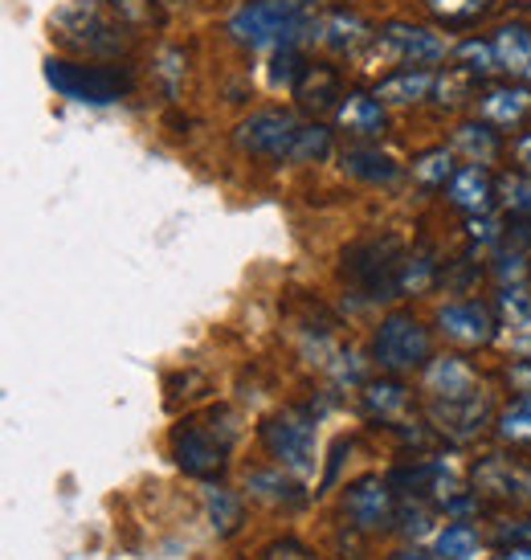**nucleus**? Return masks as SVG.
Masks as SVG:
<instances>
[{"label":"nucleus","mask_w":531,"mask_h":560,"mask_svg":"<svg viewBox=\"0 0 531 560\" xmlns=\"http://www.w3.org/2000/svg\"><path fill=\"white\" fill-rule=\"evenodd\" d=\"M234 143L246 156L270 164H319L331 156V131L319 124H303L291 110H253L234 131Z\"/></svg>","instance_id":"obj_1"},{"label":"nucleus","mask_w":531,"mask_h":560,"mask_svg":"<svg viewBox=\"0 0 531 560\" xmlns=\"http://www.w3.org/2000/svg\"><path fill=\"white\" fill-rule=\"evenodd\" d=\"M315 25V0H246L229 16V37L246 49L307 46Z\"/></svg>","instance_id":"obj_2"},{"label":"nucleus","mask_w":531,"mask_h":560,"mask_svg":"<svg viewBox=\"0 0 531 560\" xmlns=\"http://www.w3.org/2000/svg\"><path fill=\"white\" fill-rule=\"evenodd\" d=\"M446 37L422 25H405L392 21L385 30H376L373 46L364 49V66H373L380 74H397V70H429V66L446 62Z\"/></svg>","instance_id":"obj_3"},{"label":"nucleus","mask_w":531,"mask_h":560,"mask_svg":"<svg viewBox=\"0 0 531 560\" xmlns=\"http://www.w3.org/2000/svg\"><path fill=\"white\" fill-rule=\"evenodd\" d=\"M373 360L385 373H413V369H425L434 360V340L413 315L392 312L376 327Z\"/></svg>","instance_id":"obj_4"},{"label":"nucleus","mask_w":531,"mask_h":560,"mask_svg":"<svg viewBox=\"0 0 531 560\" xmlns=\"http://www.w3.org/2000/svg\"><path fill=\"white\" fill-rule=\"evenodd\" d=\"M262 446L286 475L295 479L315 475V421L303 409H282L274 418H266Z\"/></svg>","instance_id":"obj_5"},{"label":"nucleus","mask_w":531,"mask_h":560,"mask_svg":"<svg viewBox=\"0 0 531 560\" xmlns=\"http://www.w3.org/2000/svg\"><path fill=\"white\" fill-rule=\"evenodd\" d=\"M46 82L74 103H115L131 91V74L119 66L46 62Z\"/></svg>","instance_id":"obj_6"},{"label":"nucleus","mask_w":531,"mask_h":560,"mask_svg":"<svg viewBox=\"0 0 531 560\" xmlns=\"http://www.w3.org/2000/svg\"><path fill=\"white\" fill-rule=\"evenodd\" d=\"M58 25L66 30V37L82 46L86 54H119L123 49V16L119 9L107 13L103 0H79L74 9L58 13Z\"/></svg>","instance_id":"obj_7"},{"label":"nucleus","mask_w":531,"mask_h":560,"mask_svg":"<svg viewBox=\"0 0 531 560\" xmlns=\"http://www.w3.org/2000/svg\"><path fill=\"white\" fill-rule=\"evenodd\" d=\"M401 246L385 237V242H368L347 254V275L364 287L368 299H397L401 295Z\"/></svg>","instance_id":"obj_8"},{"label":"nucleus","mask_w":531,"mask_h":560,"mask_svg":"<svg viewBox=\"0 0 531 560\" xmlns=\"http://www.w3.org/2000/svg\"><path fill=\"white\" fill-rule=\"evenodd\" d=\"M229 438H217V430H204L201 421H185L173 430V458L176 467L192 479H217L225 470Z\"/></svg>","instance_id":"obj_9"},{"label":"nucleus","mask_w":531,"mask_h":560,"mask_svg":"<svg viewBox=\"0 0 531 560\" xmlns=\"http://www.w3.org/2000/svg\"><path fill=\"white\" fill-rule=\"evenodd\" d=\"M438 327L441 336L458 348H486L499 336V315L479 299H458V303H446L438 312Z\"/></svg>","instance_id":"obj_10"},{"label":"nucleus","mask_w":531,"mask_h":560,"mask_svg":"<svg viewBox=\"0 0 531 560\" xmlns=\"http://www.w3.org/2000/svg\"><path fill=\"white\" fill-rule=\"evenodd\" d=\"M376 30L356 13H328V16H315L311 33H307V46H319L335 54V58H356L364 49L373 46Z\"/></svg>","instance_id":"obj_11"},{"label":"nucleus","mask_w":531,"mask_h":560,"mask_svg":"<svg viewBox=\"0 0 531 560\" xmlns=\"http://www.w3.org/2000/svg\"><path fill=\"white\" fill-rule=\"evenodd\" d=\"M344 515L359 532H389L397 524V503H392L389 482L380 479H359L347 487Z\"/></svg>","instance_id":"obj_12"},{"label":"nucleus","mask_w":531,"mask_h":560,"mask_svg":"<svg viewBox=\"0 0 531 560\" xmlns=\"http://www.w3.org/2000/svg\"><path fill=\"white\" fill-rule=\"evenodd\" d=\"M479 119L495 131H516L531 119V86L528 82H503L479 94Z\"/></svg>","instance_id":"obj_13"},{"label":"nucleus","mask_w":531,"mask_h":560,"mask_svg":"<svg viewBox=\"0 0 531 560\" xmlns=\"http://www.w3.org/2000/svg\"><path fill=\"white\" fill-rule=\"evenodd\" d=\"M495 197H499V185H495V176H491L483 164H467V168H458L450 176V185H446V201H450L458 213H467V218L491 213Z\"/></svg>","instance_id":"obj_14"},{"label":"nucleus","mask_w":531,"mask_h":560,"mask_svg":"<svg viewBox=\"0 0 531 560\" xmlns=\"http://www.w3.org/2000/svg\"><path fill=\"white\" fill-rule=\"evenodd\" d=\"M479 491H486L491 499L516 503V508H531V470L507 463V458H486L483 467L474 470Z\"/></svg>","instance_id":"obj_15"},{"label":"nucleus","mask_w":531,"mask_h":560,"mask_svg":"<svg viewBox=\"0 0 531 560\" xmlns=\"http://www.w3.org/2000/svg\"><path fill=\"white\" fill-rule=\"evenodd\" d=\"M385 103L368 91H347L340 98V107H335V127L347 131V136H356V140H376L380 131H385Z\"/></svg>","instance_id":"obj_16"},{"label":"nucleus","mask_w":531,"mask_h":560,"mask_svg":"<svg viewBox=\"0 0 531 560\" xmlns=\"http://www.w3.org/2000/svg\"><path fill=\"white\" fill-rule=\"evenodd\" d=\"M486 397L474 393V397H462V401H434L429 405V418L441 434H450L453 442H470L486 425Z\"/></svg>","instance_id":"obj_17"},{"label":"nucleus","mask_w":531,"mask_h":560,"mask_svg":"<svg viewBox=\"0 0 531 560\" xmlns=\"http://www.w3.org/2000/svg\"><path fill=\"white\" fill-rule=\"evenodd\" d=\"M425 393H434V401H462V397H474L483 389H479V376L467 360L441 357L425 364Z\"/></svg>","instance_id":"obj_18"},{"label":"nucleus","mask_w":531,"mask_h":560,"mask_svg":"<svg viewBox=\"0 0 531 560\" xmlns=\"http://www.w3.org/2000/svg\"><path fill=\"white\" fill-rule=\"evenodd\" d=\"M495 54L499 70L511 74V82H531V30L523 21H511L495 33Z\"/></svg>","instance_id":"obj_19"},{"label":"nucleus","mask_w":531,"mask_h":560,"mask_svg":"<svg viewBox=\"0 0 531 560\" xmlns=\"http://www.w3.org/2000/svg\"><path fill=\"white\" fill-rule=\"evenodd\" d=\"M347 91H340V79H335V70L331 66H307L303 70V79L295 82V98H298V107L303 110H335L340 107V98H344Z\"/></svg>","instance_id":"obj_20"},{"label":"nucleus","mask_w":531,"mask_h":560,"mask_svg":"<svg viewBox=\"0 0 531 560\" xmlns=\"http://www.w3.org/2000/svg\"><path fill=\"white\" fill-rule=\"evenodd\" d=\"M434 82H438L434 70H397L389 79H380V86L373 94L385 107H413V103L434 94Z\"/></svg>","instance_id":"obj_21"},{"label":"nucleus","mask_w":531,"mask_h":560,"mask_svg":"<svg viewBox=\"0 0 531 560\" xmlns=\"http://www.w3.org/2000/svg\"><path fill=\"white\" fill-rule=\"evenodd\" d=\"M344 172L356 176V180H364V185H392V180L401 176V164L392 156H385L380 148H347Z\"/></svg>","instance_id":"obj_22"},{"label":"nucleus","mask_w":531,"mask_h":560,"mask_svg":"<svg viewBox=\"0 0 531 560\" xmlns=\"http://www.w3.org/2000/svg\"><path fill=\"white\" fill-rule=\"evenodd\" d=\"M453 148L467 156V164H495L499 160V131L491 124H462L458 131H453Z\"/></svg>","instance_id":"obj_23"},{"label":"nucleus","mask_w":531,"mask_h":560,"mask_svg":"<svg viewBox=\"0 0 531 560\" xmlns=\"http://www.w3.org/2000/svg\"><path fill=\"white\" fill-rule=\"evenodd\" d=\"M246 491L253 499H262L270 508H298L303 503V491H298L295 475L286 479L282 470H253L250 479H246Z\"/></svg>","instance_id":"obj_24"},{"label":"nucleus","mask_w":531,"mask_h":560,"mask_svg":"<svg viewBox=\"0 0 531 560\" xmlns=\"http://www.w3.org/2000/svg\"><path fill=\"white\" fill-rule=\"evenodd\" d=\"M450 58L458 70L474 74L479 82H486L495 70H499V54H495V42H479V37H467L450 49Z\"/></svg>","instance_id":"obj_25"},{"label":"nucleus","mask_w":531,"mask_h":560,"mask_svg":"<svg viewBox=\"0 0 531 560\" xmlns=\"http://www.w3.org/2000/svg\"><path fill=\"white\" fill-rule=\"evenodd\" d=\"M425 9H429L434 21L446 25V30H467V25L483 21V16L495 9V0H425Z\"/></svg>","instance_id":"obj_26"},{"label":"nucleus","mask_w":531,"mask_h":560,"mask_svg":"<svg viewBox=\"0 0 531 560\" xmlns=\"http://www.w3.org/2000/svg\"><path fill=\"white\" fill-rule=\"evenodd\" d=\"M364 409H368L373 418L397 425V421H401V413L409 409L405 385H397V381H380V385H368V389H364Z\"/></svg>","instance_id":"obj_27"},{"label":"nucleus","mask_w":531,"mask_h":560,"mask_svg":"<svg viewBox=\"0 0 531 560\" xmlns=\"http://www.w3.org/2000/svg\"><path fill=\"white\" fill-rule=\"evenodd\" d=\"M409 172H413V180L422 188H446L450 176L458 172V164H453L450 148H429V152H422V156L409 164Z\"/></svg>","instance_id":"obj_28"},{"label":"nucleus","mask_w":531,"mask_h":560,"mask_svg":"<svg viewBox=\"0 0 531 560\" xmlns=\"http://www.w3.org/2000/svg\"><path fill=\"white\" fill-rule=\"evenodd\" d=\"M479 532L470 528V524H446L438 532V540H434V557L438 560H474L479 557Z\"/></svg>","instance_id":"obj_29"},{"label":"nucleus","mask_w":531,"mask_h":560,"mask_svg":"<svg viewBox=\"0 0 531 560\" xmlns=\"http://www.w3.org/2000/svg\"><path fill=\"white\" fill-rule=\"evenodd\" d=\"M474 86H479V79H474V74H467V70H458V66H450V70H446V74H438V82H434V94H438V107H441V110L467 107L470 98H474Z\"/></svg>","instance_id":"obj_30"},{"label":"nucleus","mask_w":531,"mask_h":560,"mask_svg":"<svg viewBox=\"0 0 531 560\" xmlns=\"http://www.w3.org/2000/svg\"><path fill=\"white\" fill-rule=\"evenodd\" d=\"M204 512H209V520H213V528L221 536H229L241 524V499L221 491V487H204Z\"/></svg>","instance_id":"obj_31"},{"label":"nucleus","mask_w":531,"mask_h":560,"mask_svg":"<svg viewBox=\"0 0 531 560\" xmlns=\"http://www.w3.org/2000/svg\"><path fill=\"white\" fill-rule=\"evenodd\" d=\"M495 312L507 327L516 331H531V295L523 287H503L499 299H495Z\"/></svg>","instance_id":"obj_32"},{"label":"nucleus","mask_w":531,"mask_h":560,"mask_svg":"<svg viewBox=\"0 0 531 560\" xmlns=\"http://www.w3.org/2000/svg\"><path fill=\"white\" fill-rule=\"evenodd\" d=\"M499 438L503 442H531V397H519L499 413Z\"/></svg>","instance_id":"obj_33"},{"label":"nucleus","mask_w":531,"mask_h":560,"mask_svg":"<svg viewBox=\"0 0 531 560\" xmlns=\"http://www.w3.org/2000/svg\"><path fill=\"white\" fill-rule=\"evenodd\" d=\"M499 192L507 209L519 213V218H531V172H511L499 180Z\"/></svg>","instance_id":"obj_34"},{"label":"nucleus","mask_w":531,"mask_h":560,"mask_svg":"<svg viewBox=\"0 0 531 560\" xmlns=\"http://www.w3.org/2000/svg\"><path fill=\"white\" fill-rule=\"evenodd\" d=\"M503 230H507V225H499L491 213H479V218L467 221V234H470V242H474V246H499Z\"/></svg>","instance_id":"obj_35"},{"label":"nucleus","mask_w":531,"mask_h":560,"mask_svg":"<svg viewBox=\"0 0 531 560\" xmlns=\"http://www.w3.org/2000/svg\"><path fill=\"white\" fill-rule=\"evenodd\" d=\"M262 560H315V557L303 545H295V540H279V545L266 548Z\"/></svg>","instance_id":"obj_36"},{"label":"nucleus","mask_w":531,"mask_h":560,"mask_svg":"<svg viewBox=\"0 0 531 560\" xmlns=\"http://www.w3.org/2000/svg\"><path fill=\"white\" fill-rule=\"evenodd\" d=\"M507 385L519 393V397H531V360H519L507 369Z\"/></svg>","instance_id":"obj_37"},{"label":"nucleus","mask_w":531,"mask_h":560,"mask_svg":"<svg viewBox=\"0 0 531 560\" xmlns=\"http://www.w3.org/2000/svg\"><path fill=\"white\" fill-rule=\"evenodd\" d=\"M516 160L523 164V172H531V136H523V140L516 143Z\"/></svg>","instance_id":"obj_38"},{"label":"nucleus","mask_w":531,"mask_h":560,"mask_svg":"<svg viewBox=\"0 0 531 560\" xmlns=\"http://www.w3.org/2000/svg\"><path fill=\"white\" fill-rule=\"evenodd\" d=\"M495 560H531V545H516V548H507L503 557H495Z\"/></svg>","instance_id":"obj_39"},{"label":"nucleus","mask_w":531,"mask_h":560,"mask_svg":"<svg viewBox=\"0 0 531 560\" xmlns=\"http://www.w3.org/2000/svg\"><path fill=\"white\" fill-rule=\"evenodd\" d=\"M389 560H438V557H425L422 548H405V552H397V557H389Z\"/></svg>","instance_id":"obj_40"},{"label":"nucleus","mask_w":531,"mask_h":560,"mask_svg":"<svg viewBox=\"0 0 531 560\" xmlns=\"http://www.w3.org/2000/svg\"><path fill=\"white\" fill-rule=\"evenodd\" d=\"M516 348H519V352H531V336H528V331H516Z\"/></svg>","instance_id":"obj_41"}]
</instances>
